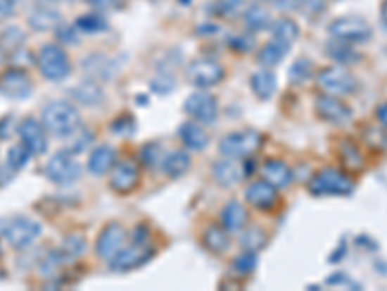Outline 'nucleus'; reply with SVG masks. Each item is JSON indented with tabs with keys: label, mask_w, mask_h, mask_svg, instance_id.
Masks as SVG:
<instances>
[{
	"label": "nucleus",
	"mask_w": 387,
	"mask_h": 291,
	"mask_svg": "<svg viewBox=\"0 0 387 291\" xmlns=\"http://www.w3.org/2000/svg\"><path fill=\"white\" fill-rule=\"evenodd\" d=\"M327 283H329V285H339V283H347V285H350V280H348L347 275H343L339 272V274L337 275H331V278H329V280H327Z\"/></svg>",
	"instance_id": "3c124183"
},
{
	"label": "nucleus",
	"mask_w": 387,
	"mask_h": 291,
	"mask_svg": "<svg viewBox=\"0 0 387 291\" xmlns=\"http://www.w3.org/2000/svg\"><path fill=\"white\" fill-rule=\"evenodd\" d=\"M184 111L201 125H213L219 117V103L209 92H194L186 97Z\"/></svg>",
	"instance_id": "9d476101"
},
{
	"label": "nucleus",
	"mask_w": 387,
	"mask_h": 291,
	"mask_svg": "<svg viewBox=\"0 0 387 291\" xmlns=\"http://www.w3.org/2000/svg\"><path fill=\"white\" fill-rule=\"evenodd\" d=\"M269 2L281 12H294L302 6V0H269Z\"/></svg>",
	"instance_id": "49530a36"
},
{
	"label": "nucleus",
	"mask_w": 387,
	"mask_h": 291,
	"mask_svg": "<svg viewBox=\"0 0 387 291\" xmlns=\"http://www.w3.org/2000/svg\"><path fill=\"white\" fill-rule=\"evenodd\" d=\"M250 87H252V94L258 99H262V101L271 99L275 95V92H277V76H275V72H271V68L255 70L250 76Z\"/></svg>",
	"instance_id": "6ab92c4d"
},
{
	"label": "nucleus",
	"mask_w": 387,
	"mask_h": 291,
	"mask_svg": "<svg viewBox=\"0 0 387 291\" xmlns=\"http://www.w3.org/2000/svg\"><path fill=\"white\" fill-rule=\"evenodd\" d=\"M134 130H136V123H134V117H130V115H122V117L115 118L110 123V132L115 136H132Z\"/></svg>",
	"instance_id": "ea45409f"
},
{
	"label": "nucleus",
	"mask_w": 387,
	"mask_h": 291,
	"mask_svg": "<svg viewBox=\"0 0 387 291\" xmlns=\"http://www.w3.org/2000/svg\"><path fill=\"white\" fill-rule=\"evenodd\" d=\"M258 266V252L244 251L232 260V272L236 275H250Z\"/></svg>",
	"instance_id": "c9c22d12"
},
{
	"label": "nucleus",
	"mask_w": 387,
	"mask_h": 291,
	"mask_svg": "<svg viewBox=\"0 0 387 291\" xmlns=\"http://www.w3.org/2000/svg\"><path fill=\"white\" fill-rule=\"evenodd\" d=\"M139 159H141V163L146 167H155V166H161L163 163V150L161 146L157 144V142H151V144H146L144 148H141V154H139Z\"/></svg>",
	"instance_id": "58836bf2"
},
{
	"label": "nucleus",
	"mask_w": 387,
	"mask_h": 291,
	"mask_svg": "<svg viewBox=\"0 0 387 291\" xmlns=\"http://www.w3.org/2000/svg\"><path fill=\"white\" fill-rule=\"evenodd\" d=\"M72 99L77 103H82L85 107H95V105H101L103 99H105V94H103V87L95 82V80H85V82H80L77 86L72 87Z\"/></svg>",
	"instance_id": "4be33fe9"
},
{
	"label": "nucleus",
	"mask_w": 387,
	"mask_h": 291,
	"mask_svg": "<svg viewBox=\"0 0 387 291\" xmlns=\"http://www.w3.org/2000/svg\"><path fill=\"white\" fill-rule=\"evenodd\" d=\"M201 241L205 244V249L215 254H221L229 249V231L223 225H209L203 233H201Z\"/></svg>",
	"instance_id": "cd10ccee"
},
{
	"label": "nucleus",
	"mask_w": 387,
	"mask_h": 291,
	"mask_svg": "<svg viewBox=\"0 0 387 291\" xmlns=\"http://www.w3.org/2000/svg\"><path fill=\"white\" fill-rule=\"evenodd\" d=\"M74 136H76L77 140L68 148V151H72V154H80V151H84L93 140V136L89 130H85V132H82V134H74Z\"/></svg>",
	"instance_id": "a18cd8bd"
},
{
	"label": "nucleus",
	"mask_w": 387,
	"mask_h": 291,
	"mask_svg": "<svg viewBox=\"0 0 387 291\" xmlns=\"http://www.w3.org/2000/svg\"><path fill=\"white\" fill-rule=\"evenodd\" d=\"M248 212L240 202H229L223 206L221 210V225H223L229 233H239L246 228Z\"/></svg>",
	"instance_id": "b1692460"
},
{
	"label": "nucleus",
	"mask_w": 387,
	"mask_h": 291,
	"mask_svg": "<svg viewBox=\"0 0 387 291\" xmlns=\"http://www.w3.org/2000/svg\"><path fill=\"white\" fill-rule=\"evenodd\" d=\"M161 169L170 179H178V177H182L190 169V156L180 150L170 151L169 156L163 159Z\"/></svg>",
	"instance_id": "7c9ffc66"
},
{
	"label": "nucleus",
	"mask_w": 387,
	"mask_h": 291,
	"mask_svg": "<svg viewBox=\"0 0 387 291\" xmlns=\"http://www.w3.org/2000/svg\"><path fill=\"white\" fill-rule=\"evenodd\" d=\"M271 33H273V39L275 41L283 43L286 47H293L294 41L298 39V35H300V30H298L296 22L291 20V18H279L271 25Z\"/></svg>",
	"instance_id": "bb28decb"
},
{
	"label": "nucleus",
	"mask_w": 387,
	"mask_h": 291,
	"mask_svg": "<svg viewBox=\"0 0 387 291\" xmlns=\"http://www.w3.org/2000/svg\"><path fill=\"white\" fill-rule=\"evenodd\" d=\"M89 6L97 12H113V10L124 8L126 0H87Z\"/></svg>",
	"instance_id": "37998d69"
},
{
	"label": "nucleus",
	"mask_w": 387,
	"mask_h": 291,
	"mask_svg": "<svg viewBox=\"0 0 387 291\" xmlns=\"http://www.w3.org/2000/svg\"><path fill=\"white\" fill-rule=\"evenodd\" d=\"M124 247H126V231H124V228L120 223H108L97 237L95 252H97L99 259L110 262Z\"/></svg>",
	"instance_id": "ddd939ff"
},
{
	"label": "nucleus",
	"mask_w": 387,
	"mask_h": 291,
	"mask_svg": "<svg viewBox=\"0 0 387 291\" xmlns=\"http://www.w3.org/2000/svg\"><path fill=\"white\" fill-rule=\"evenodd\" d=\"M33 92V82L22 68H10L0 74V95L8 99H27Z\"/></svg>",
	"instance_id": "9b49d317"
},
{
	"label": "nucleus",
	"mask_w": 387,
	"mask_h": 291,
	"mask_svg": "<svg viewBox=\"0 0 387 291\" xmlns=\"http://www.w3.org/2000/svg\"><path fill=\"white\" fill-rule=\"evenodd\" d=\"M343 254H345V243H341V244H339V249H337V251L333 252L331 259H329V262H339L341 256H343Z\"/></svg>",
	"instance_id": "603ef678"
},
{
	"label": "nucleus",
	"mask_w": 387,
	"mask_h": 291,
	"mask_svg": "<svg viewBox=\"0 0 387 291\" xmlns=\"http://www.w3.org/2000/svg\"><path fill=\"white\" fill-rule=\"evenodd\" d=\"M37 68L41 76L49 82H62L70 76L72 64L68 61L66 51L61 45H45L41 47L37 55Z\"/></svg>",
	"instance_id": "20e7f679"
},
{
	"label": "nucleus",
	"mask_w": 387,
	"mask_h": 291,
	"mask_svg": "<svg viewBox=\"0 0 387 291\" xmlns=\"http://www.w3.org/2000/svg\"><path fill=\"white\" fill-rule=\"evenodd\" d=\"M41 123L49 134L56 138H70L80 130L82 126V115L80 111L68 101H51L46 103L41 113Z\"/></svg>",
	"instance_id": "f257e3e1"
},
{
	"label": "nucleus",
	"mask_w": 387,
	"mask_h": 291,
	"mask_svg": "<svg viewBox=\"0 0 387 291\" xmlns=\"http://www.w3.org/2000/svg\"><path fill=\"white\" fill-rule=\"evenodd\" d=\"M327 33L333 39L347 41L350 45L355 43H366L372 39V25L360 16H341L335 18L327 25Z\"/></svg>",
	"instance_id": "39448f33"
},
{
	"label": "nucleus",
	"mask_w": 387,
	"mask_h": 291,
	"mask_svg": "<svg viewBox=\"0 0 387 291\" xmlns=\"http://www.w3.org/2000/svg\"><path fill=\"white\" fill-rule=\"evenodd\" d=\"M312 74H314V63L310 58H298V61H294L291 70H288V80L293 84H304Z\"/></svg>",
	"instance_id": "e433bc0d"
},
{
	"label": "nucleus",
	"mask_w": 387,
	"mask_h": 291,
	"mask_svg": "<svg viewBox=\"0 0 387 291\" xmlns=\"http://www.w3.org/2000/svg\"><path fill=\"white\" fill-rule=\"evenodd\" d=\"M316 113L325 123H331L335 126H343L350 123L353 118V109L347 103L339 101L335 95L322 94L316 97Z\"/></svg>",
	"instance_id": "4468645a"
},
{
	"label": "nucleus",
	"mask_w": 387,
	"mask_h": 291,
	"mask_svg": "<svg viewBox=\"0 0 387 291\" xmlns=\"http://www.w3.org/2000/svg\"><path fill=\"white\" fill-rule=\"evenodd\" d=\"M45 177L54 185H72L82 177V166L77 163L72 151H58L46 161Z\"/></svg>",
	"instance_id": "0eeeda50"
},
{
	"label": "nucleus",
	"mask_w": 387,
	"mask_h": 291,
	"mask_svg": "<svg viewBox=\"0 0 387 291\" xmlns=\"http://www.w3.org/2000/svg\"><path fill=\"white\" fill-rule=\"evenodd\" d=\"M224 78V68L213 58H198L186 66V80L194 87H211Z\"/></svg>",
	"instance_id": "1a4fd4ad"
},
{
	"label": "nucleus",
	"mask_w": 387,
	"mask_h": 291,
	"mask_svg": "<svg viewBox=\"0 0 387 291\" xmlns=\"http://www.w3.org/2000/svg\"><path fill=\"white\" fill-rule=\"evenodd\" d=\"M317 86L322 89V94L335 95V97H343V95H350L356 92V80L348 70L343 66H327L317 72Z\"/></svg>",
	"instance_id": "423d86ee"
},
{
	"label": "nucleus",
	"mask_w": 387,
	"mask_h": 291,
	"mask_svg": "<svg viewBox=\"0 0 387 291\" xmlns=\"http://www.w3.org/2000/svg\"><path fill=\"white\" fill-rule=\"evenodd\" d=\"M288 49L283 43H279V41L271 39L269 43H265L262 49H260V53H258V63L265 66V68H273V66H277V64L283 63V58L288 53Z\"/></svg>",
	"instance_id": "c756f323"
},
{
	"label": "nucleus",
	"mask_w": 387,
	"mask_h": 291,
	"mask_svg": "<svg viewBox=\"0 0 387 291\" xmlns=\"http://www.w3.org/2000/svg\"><path fill=\"white\" fill-rule=\"evenodd\" d=\"M242 231H244V233L240 235V247H242L244 251L258 252L262 251L263 247H265V243H267V235H265L260 228H244Z\"/></svg>",
	"instance_id": "f704fd0d"
},
{
	"label": "nucleus",
	"mask_w": 387,
	"mask_h": 291,
	"mask_svg": "<svg viewBox=\"0 0 387 291\" xmlns=\"http://www.w3.org/2000/svg\"><path fill=\"white\" fill-rule=\"evenodd\" d=\"M84 70L91 74L93 78H103L107 80L113 76V64L105 55H91L87 61L82 63Z\"/></svg>",
	"instance_id": "473e14b6"
},
{
	"label": "nucleus",
	"mask_w": 387,
	"mask_h": 291,
	"mask_svg": "<svg viewBox=\"0 0 387 291\" xmlns=\"http://www.w3.org/2000/svg\"><path fill=\"white\" fill-rule=\"evenodd\" d=\"M27 24H30L33 32H51V30H56L62 24V16L58 10L43 4V6H39L37 10L31 12Z\"/></svg>",
	"instance_id": "412c9836"
},
{
	"label": "nucleus",
	"mask_w": 387,
	"mask_h": 291,
	"mask_svg": "<svg viewBox=\"0 0 387 291\" xmlns=\"http://www.w3.org/2000/svg\"><path fill=\"white\" fill-rule=\"evenodd\" d=\"M244 198H246V202L252 208L269 210V208L277 204V189L271 182L265 181V179L263 181H254L248 185Z\"/></svg>",
	"instance_id": "f3484780"
},
{
	"label": "nucleus",
	"mask_w": 387,
	"mask_h": 291,
	"mask_svg": "<svg viewBox=\"0 0 387 291\" xmlns=\"http://www.w3.org/2000/svg\"><path fill=\"white\" fill-rule=\"evenodd\" d=\"M180 140L184 144L188 150L194 151H201L208 148L209 144V136L205 132V128L198 123V120H188L184 125L180 126Z\"/></svg>",
	"instance_id": "aec40b11"
},
{
	"label": "nucleus",
	"mask_w": 387,
	"mask_h": 291,
	"mask_svg": "<svg viewBox=\"0 0 387 291\" xmlns=\"http://www.w3.org/2000/svg\"><path fill=\"white\" fill-rule=\"evenodd\" d=\"M2 61H4V49L0 45V64H2Z\"/></svg>",
	"instance_id": "6e6d98bb"
},
{
	"label": "nucleus",
	"mask_w": 387,
	"mask_h": 291,
	"mask_svg": "<svg viewBox=\"0 0 387 291\" xmlns=\"http://www.w3.org/2000/svg\"><path fill=\"white\" fill-rule=\"evenodd\" d=\"M39 235H41V223L30 218H23V216L12 218L2 229V237L6 239L12 249H18V251L27 249Z\"/></svg>",
	"instance_id": "6e6552de"
},
{
	"label": "nucleus",
	"mask_w": 387,
	"mask_h": 291,
	"mask_svg": "<svg viewBox=\"0 0 387 291\" xmlns=\"http://www.w3.org/2000/svg\"><path fill=\"white\" fill-rule=\"evenodd\" d=\"M12 132V117L0 118V138H8Z\"/></svg>",
	"instance_id": "09e8293b"
},
{
	"label": "nucleus",
	"mask_w": 387,
	"mask_h": 291,
	"mask_svg": "<svg viewBox=\"0 0 387 291\" xmlns=\"http://www.w3.org/2000/svg\"><path fill=\"white\" fill-rule=\"evenodd\" d=\"M339 156H341V163L350 169V171H360L364 167V159L362 154L358 150L355 142L345 140L339 146Z\"/></svg>",
	"instance_id": "2f4dec72"
},
{
	"label": "nucleus",
	"mask_w": 387,
	"mask_h": 291,
	"mask_svg": "<svg viewBox=\"0 0 387 291\" xmlns=\"http://www.w3.org/2000/svg\"><path fill=\"white\" fill-rule=\"evenodd\" d=\"M376 117H378L379 125L387 128V103H381L378 109H376Z\"/></svg>",
	"instance_id": "8fccbe9b"
},
{
	"label": "nucleus",
	"mask_w": 387,
	"mask_h": 291,
	"mask_svg": "<svg viewBox=\"0 0 387 291\" xmlns=\"http://www.w3.org/2000/svg\"><path fill=\"white\" fill-rule=\"evenodd\" d=\"M18 134L22 144L31 151V154H45L49 148V140H46V130L43 123H37L35 118H23L20 126H18Z\"/></svg>",
	"instance_id": "dca6fc26"
},
{
	"label": "nucleus",
	"mask_w": 387,
	"mask_h": 291,
	"mask_svg": "<svg viewBox=\"0 0 387 291\" xmlns=\"http://www.w3.org/2000/svg\"><path fill=\"white\" fill-rule=\"evenodd\" d=\"M355 190V182L339 169H322L308 181L312 197H348Z\"/></svg>",
	"instance_id": "f03ea898"
},
{
	"label": "nucleus",
	"mask_w": 387,
	"mask_h": 291,
	"mask_svg": "<svg viewBox=\"0 0 387 291\" xmlns=\"http://www.w3.org/2000/svg\"><path fill=\"white\" fill-rule=\"evenodd\" d=\"M74 25L77 27V32L82 33H101L108 30L107 20L101 16V12H89V14L80 16Z\"/></svg>",
	"instance_id": "72a5a7b5"
},
{
	"label": "nucleus",
	"mask_w": 387,
	"mask_h": 291,
	"mask_svg": "<svg viewBox=\"0 0 387 291\" xmlns=\"http://www.w3.org/2000/svg\"><path fill=\"white\" fill-rule=\"evenodd\" d=\"M213 177L221 187H232L244 177V166H240L231 158H224L213 166Z\"/></svg>",
	"instance_id": "393cba45"
},
{
	"label": "nucleus",
	"mask_w": 387,
	"mask_h": 291,
	"mask_svg": "<svg viewBox=\"0 0 387 291\" xmlns=\"http://www.w3.org/2000/svg\"><path fill=\"white\" fill-rule=\"evenodd\" d=\"M325 55L339 64H356L360 63V53H356L350 43L341 39H331L325 45Z\"/></svg>",
	"instance_id": "a878e982"
},
{
	"label": "nucleus",
	"mask_w": 387,
	"mask_h": 291,
	"mask_svg": "<svg viewBox=\"0 0 387 291\" xmlns=\"http://www.w3.org/2000/svg\"><path fill=\"white\" fill-rule=\"evenodd\" d=\"M262 177L275 189H286L293 182V171L281 159H267L262 167Z\"/></svg>",
	"instance_id": "a211bd4d"
},
{
	"label": "nucleus",
	"mask_w": 387,
	"mask_h": 291,
	"mask_svg": "<svg viewBox=\"0 0 387 291\" xmlns=\"http://www.w3.org/2000/svg\"><path fill=\"white\" fill-rule=\"evenodd\" d=\"M56 35H58V39L62 41V43H72V45H77V27L76 25H64L61 24L58 27H56Z\"/></svg>",
	"instance_id": "c03bdc74"
},
{
	"label": "nucleus",
	"mask_w": 387,
	"mask_h": 291,
	"mask_svg": "<svg viewBox=\"0 0 387 291\" xmlns=\"http://www.w3.org/2000/svg\"><path fill=\"white\" fill-rule=\"evenodd\" d=\"M180 2H184V4H186V2H190V0H180Z\"/></svg>",
	"instance_id": "4d7b16f0"
},
{
	"label": "nucleus",
	"mask_w": 387,
	"mask_h": 291,
	"mask_svg": "<svg viewBox=\"0 0 387 291\" xmlns=\"http://www.w3.org/2000/svg\"><path fill=\"white\" fill-rule=\"evenodd\" d=\"M31 156H33V154H31L23 144H15V146H12V148L8 150L6 163L12 167L14 171H20V169H23V167L30 163Z\"/></svg>",
	"instance_id": "4c0bfd02"
},
{
	"label": "nucleus",
	"mask_w": 387,
	"mask_h": 291,
	"mask_svg": "<svg viewBox=\"0 0 387 291\" xmlns=\"http://www.w3.org/2000/svg\"><path fill=\"white\" fill-rule=\"evenodd\" d=\"M14 14V0H0V22Z\"/></svg>",
	"instance_id": "de8ad7c7"
},
{
	"label": "nucleus",
	"mask_w": 387,
	"mask_h": 291,
	"mask_svg": "<svg viewBox=\"0 0 387 291\" xmlns=\"http://www.w3.org/2000/svg\"><path fill=\"white\" fill-rule=\"evenodd\" d=\"M217 10L221 16L232 18L242 12V6H244V0H217L215 2Z\"/></svg>",
	"instance_id": "79ce46f5"
},
{
	"label": "nucleus",
	"mask_w": 387,
	"mask_h": 291,
	"mask_svg": "<svg viewBox=\"0 0 387 291\" xmlns=\"http://www.w3.org/2000/svg\"><path fill=\"white\" fill-rule=\"evenodd\" d=\"M153 254L155 251L151 247H147V241L146 243H136L134 241V244H130V247H124L122 251L108 262V266L115 272H128V270H134V268L146 264Z\"/></svg>",
	"instance_id": "f8f14e48"
},
{
	"label": "nucleus",
	"mask_w": 387,
	"mask_h": 291,
	"mask_svg": "<svg viewBox=\"0 0 387 291\" xmlns=\"http://www.w3.org/2000/svg\"><path fill=\"white\" fill-rule=\"evenodd\" d=\"M85 249V241L82 235H70L64 239L62 243V252H64V259H72V256H77L82 254Z\"/></svg>",
	"instance_id": "a19ab883"
},
{
	"label": "nucleus",
	"mask_w": 387,
	"mask_h": 291,
	"mask_svg": "<svg viewBox=\"0 0 387 291\" xmlns=\"http://www.w3.org/2000/svg\"><path fill=\"white\" fill-rule=\"evenodd\" d=\"M244 22H246L248 30L255 33L271 30V25H273L271 14L260 4H252L244 10Z\"/></svg>",
	"instance_id": "c85d7f7f"
},
{
	"label": "nucleus",
	"mask_w": 387,
	"mask_h": 291,
	"mask_svg": "<svg viewBox=\"0 0 387 291\" xmlns=\"http://www.w3.org/2000/svg\"><path fill=\"white\" fill-rule=\"evenodd\" d=\"M108 182H110V189L118 194H128L132 190H136V187L139 185L138 166L130 159L118 161L110 169V181Z\"/></svg>",
	"instance_id": "2eb2a0df"
},
{
	"label": "nucleus",
	"mask_w": 387,
	"mask_h": 291,
	"mask_svg": "<svg viewBox=\"0 0 387 291\" xmlns=\"http://www.w3.org/2000/svg\"><path fill=\"white\" fill-rule=\"evenodd\" d=\"M379 16H381V22H383V25L387 27V0H383V2H381V8H379Z\"/></svg>",
	"instance_id": "864d4df0"
},
{
	"label": "nucleus",
	"mask_w": 387,
	"mask_h": 291,
	"mask_svg": "<svg viewBox=\"0 0 387 291\" xmlns=\"http://www.w3.org/2000/svg\"><path fill=\"white\" fill-rule=\"evenodd\" d=\"M116 163V151L115 148L110 146H99L91 151V156L87 159V171L91 175H101L108 173Z\"/></svg>",
	"instance_id": "5701e85b"
},
{
	"label": "nucleus",
	"mask_w": 387,
	"mask_h": 291,
	"mask_svg": "<svg viewBox=\"0 0 387 291\" xmlns=\"http://www.w3.org/2000/svg\"><path fill=\"white\" fill-rule=\"evenodd\" d=\"M39 2H43V4H46V6H51V4L58 2V0H39Z\"/></svg>",
	"instance_id": "5fc2aeb1"
},
{
	"label": "nucleus",
	"mask_w": 387,
	"mask_h": 291,
	"mask_svg": "<svg viewBox=\"0 0 387 291\" xmlns=\"http://www.w3.org/2000/svg\"><path fill=\"white\" fill-rule=\"evenodd\" d=\"M262 134L258 130H242V132H231L219 140V154L223 158L246 159L254 156L262 148Z\"/></svg>",
	"instance_id": "7ed1b4c3"
}]
</instances>
